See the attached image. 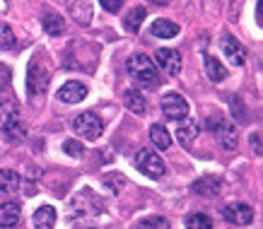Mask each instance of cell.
Segmentation results:
<instances>
[{
    "label": "cell",
    "mask_w": 263,
    "mask_h": 229,
    "mask_svg": "<svg viewBox=\"0 0 263 229\" xmlns=\"http://www.w3.org/2000/svg\"><path fill=\"white\" fill-rule=\"evenodd\" d=\"M20 205L17 203H3L0 205V227L3 229H10L15 227L17 222H20Z\"/></svg>",
    "instance_id": "15"
},
{
    "label": "cell",
    "mask_w": 263,
    "mask_h": 229,
    "mask_svg": "<svg viewBox=\"0 0 263 229\" xmlns=\"http://www.w3.org/2000/svg\"><path fill=\"white\" fill-rule=\"evenodd\" d=\"M130 78L138 80V85L143 89H157L160 87V75H157V65L152 63L145 53H133L126 63Z\"/></svg>",
    "instance_id": "1"
},
{
    "label": "cell",
    "mask_w": 263,
    "mask_h": 229,
    "mask_svg": "<svg viewBox=\"0 0 263 229\" xmlns=\"http://www.w3.org/2000/svg\"><path fill=\"white\" fill-rule=\"evenodd\" d=\"M136 166L143 171L145 176H147V179H162V176H164V171H167L164 159H162L157 152H152V150H138Z\"/></svg>",
    "instance_id": "5"
},
{
    "label": "cell",
    "mask_w": 263,
    "mask_h": 229,
    "mask_svg": "<svg viewBox=\"0 0 263 229\" xmlns=\"http://www.w3.org/2000/svg\"><path fill=\"white\" fill-rule=\"evenodd\" d=\"M10 82H12V72H10L8 65L0 63V94L10 89Z\"/></svg>",
    "instance_id": "28"
},
{
    "label": "cell",
    "mask_w": 263,
    "mask_h": 229,
    "mask_svg": "<svg viewBox=\"0 0 263 229\" xmlns=\"http://www.w3.org/2000/svg\"><path fill=\"white\" fill-rule=\"evenodd\" d=\"M162 113L169 121H183L189 116V102L181 94H164L162 97Z\"/></svg>",
    "instance_id": "8"
},
{
    "label": "cell",
    "mask_w": 263,
    "mask_h": 229,
    "mask_svg": "<svg viewBox=\"0 0 263 229\" xmlns=\"http://www.w3.org/2000/svg\"><path fill=\"white\" fill-rule=\"evenodd\" d=\"M186 229H213V220L203 213H193L186 217Z\"/></svg>",
    "instance_id": "25"
},
{
    "label": "cell",
    "mask_w": 263,
    "mask_h": 229,
    "mask_svg": "<svg viewBox=\"0 0 263 229\" xmlns=\"http://www.w3.org/2000/svg\"><path fill=\"white\" fill-rule=\"evenodd\" d=\"M123 104L128 106V111H133L138 116H143L145 111H147V102H145V97L136 89H126V94H123Z\"/></svg>",
    "instance_id": "17"
},
{
    "label": "cell",
    "mask_w": 263,
    "mask_h": 229,
    "mask_svg": "<svg viewBox=\"0 0 263 229\" xmlns=\"http://www.w3.org/2000/svg\"><path fill=\"white\" fill-rule=\"evenodd\" d=\"M72 128L85 140H99V135L104 133V123L95 111H82L80 116L72 121Z\"/></svg>",
    "instance_id": "4"
},
{
    "label": "cell",
    "mask_w": 263,
    "mask_h": 229,
    "mask_svg": "<svg viewBox=\"0 0 263 229\" xmlns=\"http://www.w3.org/2000/svg\"><path fill=\"white\" fill-rule=\"evenodd\" d=\"M0 135L5 140H22L27 135V126L20 119V111L12 102L10 104H0Z\"/></svg>",
    "instance_id": "2"
},
{
    "label": "cell",
    "mask_w": 263,
    "mask_h": 229,
    "mask_svg": "<svg viewBox=\"0 0 263 229\" xmlns=\"http://www.w3.org/2000/svg\"><path fill=\"white\" fill-rule=\"evenodd\" d=\"M56 207L53 205H41L36 213H34L32 217V224L34 229H53V224H56Z\"/></svg>",
    "instance_id": "12"
},
{
    "label": "cell",
    "mask_w": 263,
    "mask_h": 229,
    "mask_svg": "<svg viewBox=\"0 0 263 229\" xmlns=\"http://www.w3.org/2000/svg\"><path fill=\"white\" fill-rule=\"evenodd\" d=\"M87 229H92V227H87Z\"/></svg>",
    "instance_id": "34"
},
{
    "label": "cell",
    "mask_w": 263,
    "mask_h": 229,
    "mask_svg": "<svg viewBox=\"0 0 263 229\" xmlns=\"http://www.w3.org/2000/svg\"><path fill=\"white\" fill-rule=\"evenodd\" d=\"M85 97H87V87L82 82H78V80H70V82H65L63 87L58 89V99L65 104H78Z\"/></svg>",
    "instance_id": "11"
},
{
    "label": "cell",
    "mask_w": 263,
    "mask_h": 229,
    "mask_svg": "<svg viewBox=\"0 0 263 229\" xmlns=\"http://www.w3.org/2000/svg\"><path fill=\"white\" fill-rule=\"evenodd\" d=\"M220 51H222L224 58H227L232 65H244L247 63V48L241 46V41L234 39L232 34H224L222 39H220Z\"/></svg>",
    "instance_id": "9"
},
{
    "label": "cell",
    "mask_w": 263,
    "mask_h": 229,
    "mask_svg": "<svg viewBox=\"0 0 263 229\" xmlns=\"http://www.w3.org/2000/svg\"><path fill=\"white\" fill-rule=\"evenodd\" d=\"M48 80H51V72L46 68H41L36 61L29 63V70H27V92L32 99H36L39 94H44L48 87Z\"/></svg>",
    "instance_id": "6"
},
{
    "label": "cell",
    "mask_w": 263,
    "mask_h": 229,
    "mask_svg": "<svg viewBox=\"0 0 263 229\" xmlns=\"http://www.w3.org/2000/svg\"><path fill=\"white\" fill-rule=\"evenodd\" d=\"M261 10H263V0H256V24L263 27V17H261Z\"/></svg>",
    "instance_id": "30"
},
{
    "label": "cell",
    "mask_w": 263,
    "mask_h": 229,
    "mask_svg": "<svg viewBox=\"0 0 263 229\" xmlns=\"http://www.w3.org/2000/svg\"><path fill=\"white\" fill-rule=\"evenodd\" d=\"M150 140H152V145H155L157 150H167L169 145H172V135H169V130L164 126L155 123V126L150 128Z\"/></svg>",
    "instance_id": "22"
},
{
    "label": "cell",
    "mask_w": 263,
    "mask_h": 229,
    "mask_svg": "<svg viewBox=\"0 0 263 229\" xmlns=\"http://www.w3.org/2000/svg\"><path fill=\"white\" fill-rule=\"evenodd\" d=\"M208 128L213 130V135H215V140L220 142V147L222 150H234L237 147V126L234 123H230V121H224L222 116H210L208 119Z\"/></svg>",
    "instance_id": "3"
},
{
    "label": "cell",
    "mask_w": 263,
    "mask_h": 229,
    "mask_svg": "<svg viewBox=\"0 0 263 229\" xmlns=\"http://www.w3.org/2000/svg\"><path fill=\"white\" fill-rule=\"evenodd\" d=\"M5 10H8V0H0V15H3Z\"/></svg>",
    "instance_id": "33"
},
{
    "label": "cell",
    "mask_w": 263,
    "mask_h": 229,
    "mask_svg": "<svg viewBox=\"0 0 263 229\" xmlns=\"http://www.w3.org/2000/svg\"><path fill=\"white\" fill-rule=\"evenodd\" d=\"M222 217L230 224H237V227H247L254 222V207L249 203H230V205L222 207Z\"/></svg>",
    "instance_id": "7"
},
{
    "label": "cell",
    "mask_w": 263,
    "mask_h": 229,
    "mask_svg": "<svg viewBox=\"0 0 263 229\" xmlns=\"http://www.w3.org/2000/svg\"><path fill=\"white\" fill-rule=\"evenodd\" d=\"M157 65H160L167 75L176 78V75L181 72V53L174 51V48H160V51H157Z\"/></svg>",
    "instance_id": "10"
},
{
    "label": "cell",
    "mask_w": 263,
    "mask_h": 229,
    "mask_svg": "<svg viewBox=\"0 0 263 229\" xmlns=\"http://www.w3.org/2000/svg\"><path fill=\"white\" fill-rule=\"evenodd\" d=\"M70 12L75 17V22L82 24V27L92 22V5H89L87 0H75L70 5Z\"/></svg>",
    "instance_id": "21"
},
{
    "label": "cell",
    "mask_w": 263,
    "mask_h": 229,
    "mask_svg": "<svg viewBox=\"0 0 263 229\" xmlns=\"http://www.w3.org/2000/svg\"><path fill=\"white\" fill-rule=\"evenodd\" d=\"M145 17H147V10L140 5V8H133L128 15H123V29L126 32H130V34H136L140 27H143V22H145Z\"/></svg>",
    "instance_id": "14"
},
{
    "label": "cell",
    "mask_w": 263,
    "mask_h": 229,
    "mask_svg": "<svg viewBox=\"0 0 263 229\" xmlns=\"http://www.w3.org/2000/svg\"><path fill=\"white\" fill-rule=\"evenodd\" d=\"M99 5H102L106 12H119L121 5H123V0H99Z\"/></svg>",
    "instance_id": "29"
},
{
    "label": "cell",
    "mask_w": 263,
    "mask_h": 229,
    "mask_svg": "<svg viewBox=\"0 0 263 229\" xmlns=\"http://www.w3.org/2000/svg\"><path fill=\"white\" fill-rule=\"evenodd\" d=\"M152 36H160V39H174L179 34V24L169 22V20H157V22L150 27Z\"/></svg>",
    "instance_id": "20"
},
{
    "label": "cell",
    "mask_w": 263,
    "mask_h": 229,
    "mask_svg": "<svg viewBox=\"0 0 263 229\" xmlns=\"http://www.w3.org/2000/svg\"><path fill=\"white\" fill-rule=\"evenodd\" d=\"M203 63H205V72L208 78L213 80V82H222L224 78H227V68H224L220 61H217L213 53H205V58H203Z\"/></svg>",
    "instance_id": "16"
},
{
    "label": "cell",
    "mask_w": 263,
    "mask_h": 229,
    "mask_svg": "<svg viewBox=\"0 0 263 229\" xmlns=\"http://www.w3.org/2000/svg\"><path fill=\"white\" fill-rule=\"evenodd\" d=\"M63 150H65V155H70V157H82L85 147H82V142H78V140H65Z\"/></svg>",
    "instance_id": "27"
},
{
    "label": "cell",
    "mask_w": 263,
    "mask_h": 229,
    "mask_svg": "<svg viewBox=\"0 0 263 229\" xmlns=\"http://www.w3.org/2000/svg\"><path fill=\"white\" fill-rule=\"evenodd\" d=\"M196 135H198V123L196 121H191V119L179 121V126H176V140L181 142L183 147H189L196 140Z\"/></svg>",
    "instance_id": "13"
},
{
    "label": "cell",
    "mask_w": 263,
    "mask_h": 229,
    "mask_svg": "<svg viewBox=\"0 0 263 229\" xmlns=\"http://www.w3.org/2000/svg\"><path fill=\"white\" fill-rule=\"evenodd\" d=\"M17 46V36L10 24H0V51H12Z\"/></svg>",
    "instance_id": "24"
},
{
    "label": "cell",
    "mask_w": 263,
    "mask_h": 229,
    "mask_svg": "<svg viewBox=\"0 0 263 229\" xmlns=\"http://www.w3.org/2000/svg\"><path fill=\"white\" fill-rule=\"evenodd\" d=\"M138 229H172L169 222L160 215H152V217H145V220L138 222Z\"/></svg>",
    "instance_id": "26"
},
{
    "label": "cell",
    "mask_w": 263,
    "mask_h": 229,
    "mask_svg": "<svg viewBox=\"0 0 263 229\" xmlns=\"http://www.w3.org/2000/svg\"><path fill=\"white\" fill-rule=\"evenodd\" d=\"M251 147L256 150V155H261V135H258V133L251 135Z\"/></svg>",
    "instance_id": "31"
},
{
    "label": "cell",
    "mask_w": 263,
    "mask_h": 229,
    "mask_svg": "<svg viewBox=\"0 0 263 229\" xmlns=\"http://www.w3.org/2000/svg\"><path fill=\"white\" fill-rule=\"evenodd\" d=\"M147 3H152V5H160V8H164L169 0H147Z\"/></svg>",
    "instance_id": "32"
},
{
    "label": "cell",
    "mask_w": 263,
    "mask_h": 229,
    "mask_svg": "<svg viewBox=\"0 0 263 229\" xmlns=\"http://www.w3.org/2000/svg\"><path fill=\"white\" fill-rule=\"evenodd\" d=\"M193 190H196L198 196L213 198L220 193V181H217L215 176H203V179H198V181L193 183Z\"/></svg>",
    "instance_id": "18"
},
{
    "label": "cell",
    "mask_w": 263,
    "mask_h": 229,
    "mask_svg": "<svg viewBox=\"0 0 263 229\" xmlns=\"http://www.w3.org/2000/svg\"><path fill=\"white\" fill-rule=\"evenodd\" d=\"M41 27H44V32H46V34H51V36H58V34L65 29V20L61 15L48 12V15L41 17Z\"/></svg>",
    "instance_id": "23"
},
{
    "label": "cell",
    "mask_w": 263,
    "mask_h": 229,
    "mask_svg": "<svg viewBox=\"0 0 263 229\" xmlns=\"http://www.w3.org/2000/svg\"><path fill=\"white\" fill-rule=\"evenodd\" d=\"M20 174L12 169H0V193H17L20 190Z\"/></svg>",
    "instance_id": "19"
}]
</instances>
